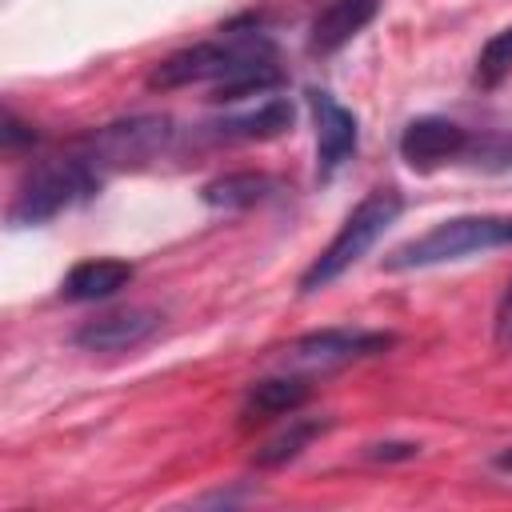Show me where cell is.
I'll return each instance as SVG.
<instances>
[{
  "mask_svg": "<svg viewBox=\"0 0 512 512\" xmlns=\"http://www.w3.org/2000/svg\"><path fill=\"white\" fill-rule=\"evenodd\" d=\"M272 60H276V44L264 32L228 28L216 40H200V44H188V48L164 56L148 72V88L152 92H172V88H188V84H204V80L224 84V80H232L248 68L272 64Z\"/></svg>",
  "mask_w": 512,
  "mask_h": 512,
  "instance_id": "6da1fadb",
  "label": "cell"
},
{
  "mask_svg": "<svg viewBox=\"0 0 512 512\" xmlns=\"http://www.w3.org/2000/svg\"><path fill=\"white\" fill-rule=\"evenodd\" d=\"M104 188V176L80 156V148H68L64 156L40 160L36 168L24 172L12 204H8V224L12 228H36L60 216L64 208L96 196Z\"/></svg>",
  "mask_w": 512,
  "mask_h": 512,
  "instance_id": "7a4b0ae2",
  "label": "cell"
},
{
  "mask_svg": "<svg viewBox=\"0 0 512 512\" xmlns=\"http://www.w3.org/2000/svg\"><path fill=\"white\" fill-rule=\"evenodd\" d=\"M400 212H404V200H400L396 188H372V192L344 216V224L336 228V236L328 240V248L304 268L300 292H316V288L332 284L336 276H344V272L396 224Z\"/></svg>",
  "mask_w": 512,
  "mask_h": 512,
  "instance_id": "3957f363",
  "label": "cell"
},
{
  "mask_svg": "<svg viewBox=\"0 0 512 512\" xmlns=\"http://www.w3.org/2000/svg\"><path fill=\"white\" fill-rule=\"evenodd\" d=\"M512 244V212L508 216H452L432 224L428 232H420L416 240L392 248L384 256L388 272H408V268H432V264H448L472 252H488V248H504Z\"/></svg>",
  "mask_w": 512,
  "mask_h": 512,
  "instance_id": "277c9868",
  "label": "cell"
},
{
  "mask_svg": "<svg viewBox=\"0 0 512 512\" xmlns=\"http://www.w3.org/2000/svg\"><path fill=\"white\" fill-rule=\"evenodd\" d=\"M176 128L168 116H124V120H112L96 132H88L76 148L80 156L108 180L112 172H124V168H140L148 160H156L168 144H172Z\"/></svg>",
  "mask_w": 512,
  "mask_h": 512,
  "instance_id": "5b68a950",
  "label": "cell"
},
{
  "mask_svg": "<svg viewBox=\"0 0 512 512\" xmlns=\"http://www.w3.org/2000/svg\"><path fill=\"white\" fill-rule=\"evenodd\" d=\"M396 344L392 332H368V328H320V332H308L300 340H292L284 348V364L288 368H308V372H328V368H340V364H352V360H364V356H380Z\"/></svg>",
  "mask_w": 512,
  "mask_h": 512,
  "instance_id": "8992f818",
  "label": "cell"
},
{
  "mask_svg": "<svg viewBox=\"0 0 512 512\" xmlns=\"http://www.w3.org/2000/svg\"><path fill=\"white\" fill-rule=\"evenodd\" d=\"M472 132L448 116H416L400 132V160L412 172H436L452 160H464Z\"/></svg>",
  "mask_w": 512,
  "mask_h": 512,
  "instance_id": "52a82bcc",
  "label": "cell"
},
{
  "mask_svg": "<svg viewBox=\"0 0 512 512\" xmlns=\"http://www.w3.org/2000/svg\"><path fill=\"white\" fill-rule=\"evenodd\" d=\"M308 108H312V120H316V176L320 180H332L340 164H348V156L356 152L360 144V128H356V116L336 104L332 92L324 88H308Z\"/></svg>",
  "mask_w": 512,
  "mask_h": 512,
  "instance_id": "ba28073f",
  "label": "cell"
},
{
  "mask_svg": "<svg viewBox=\"0 0 512 512\" xmlns=\"http://www.w3.org/2000/svg\"><path fill=\"white\" fill-rule=\"evenodd\" d=\"M160 312L156 308H116L104 316H92L76 328L72 344L88 348V352H128L136 344H144L156 328H160Z\"/></svg>",
  "mask_w": 512,
  "mask_h": 512,
  "instance_id": "9c48e42d",
  "label": "cell"
},
{
  "mask_svg": "<svg viewBox=\"0 0 512 512\" xmlns=\"http://www.w3.org/2000/svg\"><path fill=\"white\" fill-rule=\"evenodd\" d=\"M136 276V268L128 260H116V256H92V260H80L68 268V276L60 280V296L72 300V304H88V300H108L116 296L120 288H128Z\"/></svg>",
  "mask_w": 512,
  "mask_h": 512,
  "instance_id": "30bf717a",
  "label": "cell"
},
{
  "mask_svg": "<svg viewBox=\"0 0 512 512\" xmlns=\"http://www.w3.org/2000/svg\"><path fill=\"white\" fill-rule=\"evenodd\" d=\"M376 16V0H332L316 12L312 28H308V52L312 56H328L336 48H344L356 32H364V24Z\"/></svg>",
  "mask_w": 512,
  "mask_h": 512,
  "instance_id": "8fae6325",
  "label": "cell"
},
{
  "mask_svg": "<svg viewBox=\"0 0 512 512\" xmlns=\"http://www.w3.org/2000/svg\"><path fill=\"white\" fill-rule=\"evenodd\" d=\"M284 184L268 172H224L216 180H208L200 188V200L208 208H224V212H244V208H256V204H268L272 196H280Z\"/></svg>",
  "mask_w": 512,
  "mask_h": 512,
  "instance_id": "7c38bea8",
  "label": "cell"
},
{
  "mask_svg": "<svg viewBox=\"0 0 512 512\" xmlns=\"http://www.w3.org/2000/svg\"><path fill=\"white\" fill-rule=\"evenodd\" d=\"M292 116H296V108L288 96H264L252 112H236L228 120H216L212 136L216 140H272L284 128H292Z\"/></svg>",
  "mask_w": 512,
  "mask_h": 512,
  "instance_id": "4fadbf2b",
  "label": "cell"
},
{
  "mask_svg": "<svg viewBox=\"0 0 512 512\" xmlns=\"http://www.w3.org/2000/svg\"><path fill=\"white\" fill-rule=\"evenodd\" d=\"M308 400V384L300 376H272L248 388L244 396V420H272V416H288Z\"/></svg>",
  "mask_w": 512,
  "mask_h": 512,
  "instance_id": "5bb4252c",
  "label": "cell"
},
{
  "mask_svg": "<svg viewBox=\"0 0 512 512\" xmlns=\"http://www.w3.org/2000/svg\"><path fill=\"white\" fill-rule=\"evenodd\" d=\"M324 428H328L324 420H292L280 436H272V440L256 452V464H260V468H280V464L296 460V456L304 452V444H308V440H316Z\"/></svg>",
  "mask_w": 512,
  "mask_h": 512,
  "instance_id": "9a60e30c",
  "label": "cell"
},
{
  "mask_svg": "<svg viewBox=\"0 0 512 512\" xmlns=\"http://www.w3.org/2000/svg\"><path fill=\"white\" fill-rule=\"evenodd\" d=\"M464 164L480 172H508L512 168V128H480L468 140Z\"/></svg>",
  "mask_w": 512,
  "mask_h": 512,
  "instance_id": "2e32d148",
  "label": "cell"
},
{
  "mask_svg": "<svg viewBox=\"0 0 512 512\" xmlns=\"http://www.w3.org/2000/svg\"><path fill=\"white\" fill-rule=\"evenodd\" d=\"M508 72H512V24L500 28V32H492V36L484 40V48H480V56H476L472 80H476V88H496Z\"/></svg>",
  "mask_w": 512,
  "mask_h": 512,
  "instance_id": "e0dca14e",
  "label": "cell"
},
{
  "mask_svg": "<svg viewBox=\"0 0 512 512\" xmlns=\"http://www.w3.org/2000/svg\"><path fill=\"white\" fill-rule=\"evenodd\" d=\"M492 340H496L500 352H512V280H508V288L500 292L496 320H492Z\"/></svg>",
  "mask_w": 512,
  "mask_h": 512,
  "instance_id": "ac0fdd59",
  "label": "cell"
},
{
  "mask_svg": "<svg viewBox=\"0 0 512 512\" xmlns=\"http://www.w3.org/2000/svg\"><path fill=\"white\" fill-rule=\"evenodd\" d=\"M0 132H4V148H8V152L20 148V144H32V140H36V132H32L24 120H16L12 108H4V128H0Z\"/></svg>",
  "mask_w": 512,
  "mask_h": 512,
  "instance_id": "d6986e66",
  "label": "cell"
},
{
  "mask_svg": "<svg viewBox=\"0 0 512 512\" xmlns=\"http://www.w3.org/2000/svg\"><path fill=\"white\" fill-rule=\"evenodd\" d=\"M420 448L416 444H404V440H388V444H372L368 456L372 460H412Z\"/></svg>",
  "mask_w": 512,
  "mask_h": 512,
  "instance_id": "ffe728a7",
  "label": "cell"
},
{
  "mask_svg": "<svg viewBox=\"0 0 512 512\" xmlns=\"http://www.w3.org/2000/svg\"><path fill=\"white\" fill-rule=\"evenodd\" d=\"M496 468H500V472H512V448L496 452Z\"/></svg>",
  "mask_w": 512,
  "mask_h": 512,
  "instance_id": "44dd1931",
  "label": "cell"
}]
</instances>
